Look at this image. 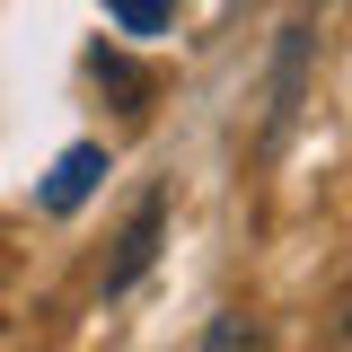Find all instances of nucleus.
<instances>
[{"mask_svg":"<svg viewBox=\"0 0 352 352\" xmlns=\"http://www.w3.org/2000/svg\"><path fill=\"white\" fill-rule=\"evenodd\" d=\"M335 344H352V282H344V300H335V326H326Z\"/></svg>","mask_w":352,"mask_h":352,"instance_id":"5","label":"nucleus"},{"mask_svg":"<svg viewBox=\"0 0 352 352\" xmlns=\"http://www.w3.org/2000/svg\"><path fill=\"white\" fill-rule=\"evenodd\" d=\"M159 229H168V203L150 194V203L132 212V229L115 238V264H106V291H132V282H141V264L159 256Z\"/></svg>","mask_w":352,"mask_h":352,"instance_id":"1","label":"nucleus"},{"mask_svg":"<svg viewBox=\"0 0 352 352\" xmlns=\"http://www.w3.org/2000/svg\"><path fill=\"white\" fill-rule=\"evenodd\" d=\"M97 168H106L97 150H62V168H53V185H44V203H53V212H80L88 185H97Z\"/></svg>","mask_w":352,"mask_h":352,"instance_id":"2","label":"nucleus"},{"mask_svg":"<svg viewBox=\"0 0 352 352\" xmlns=\"http://www.w3.org/2000/svg\"><path fill=\"white\" fill-rule=\"evenodd\" d=\"M97 80L115 88V97H124V106H141V97H150V80H141V71H132L124 53H106V44H97Z\"/></svg>","mask_w":352,"mask_h":352,"instance_id":"4","label":"nucleus"},{"mask_svg":"<svg viewBox=\"0 0 352 352\" xmlns=\"http://www.w3.org/2000/svg\"><path fill=\"white\" fill-rule=\"evenodd\" d=\"M106 18H115L124 36H159V27L176 18V0H106Z\"/></svg>","mask_w":352,"mask_h":352,"instance_id":"3","label":"nucleus"}]
</instances>
